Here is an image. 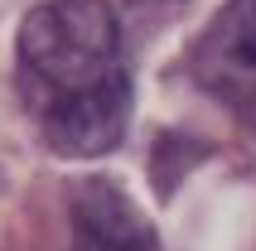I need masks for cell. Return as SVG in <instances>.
Wrapping results in <instances>:
<instances>
[{
	"mask_svg": "<svg viewBox=\"0 0 256 251\" xmlns=\"http://www.w3.org/2000/svg\"><path fill=\"white\" fill-rule=\"evenodd\" d=\"M194 78L232 106L256 102V0H222L194 44Z\"/></svg>",
	"mask_w": 256,
	"mask_h": 251,
	"instance_id": "2",
	"label": "cell"
},
{
	"mask_svg": "<svg viewBox=\"0 0 256 251\" xmlns=\"http://www.w3.org/2000/svg\"><path fill=\"white\" fill-rule=\"evenodd\" d=\"M20 97L54 154L92 160L126 140L130 72L102 0H44L20 24Z\"/></svg>",
	"mask_w": 256,
	"mask_h": 251,
	"instance_id": "1",
	"label": "cell"
},
{
	"mask_svg": "<svg viewBox=\"0 0 256 251\" xmlns=\"http://www.w3.org/2000/svg\"><path fill=\"white\" fill-rule=\"evenodd\" d=\"M72 251H155V222L112 179L72 184Z\"/></svg>",
	"mask_w": 256,
	"mask_h": 251,
	"instance_id": "3",
	"label": "cell"
}]
</instances>
